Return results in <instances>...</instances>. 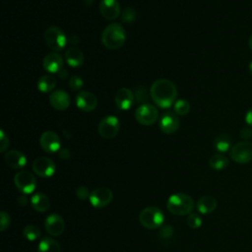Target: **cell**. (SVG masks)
I'll list each match as a JSON object with an SVG mask.
<instances>
[{
  "instance_id": "1",
  "label": "cell",
  "mask_w": 252,
  "mask_h": 252,
  "mask_svg": "<svg viewBox=\"0 0 252 252\" xmlns=\"http://www.w3.org/2000/svg\"><path fill=\"white\" fill-rule=\"evenodd\" d=\"M177 88L173 82L167 79L155 81L150 89L153 101L160 108H169L176 101Z\"/></svg>"
},
{
  "instance_id": "2",
  "label": "cell",
  "mask_w": 252,
  "mask_h": 252,
  "mask_svg": "<svg viewBox=\"0 0 252 252\" xmlns=\"http://www.w3.org/2000/svg\"><path fill=\"white\" fill-rule=\"evenodd\" d=\"M126 31L119 23H111L104 28L101 33L102 45L110 50L122 47L126 41Z\"/></svg>"
},
{
  "instance_id": "3",
  "label": "cell",
  "mask_w": 252,
  "mask_h": 252,
  "mask_svg": "<svg viewBox=\"0 0 252 252\" xmlns=\"http://www.w3.org/2000/svg\"><path fill=\"white\" fill-rule=\"evenodd\" d=\"M166 208L175 216H188L194 209V201L188 194L175 193L167 199Z\"/></svg>"
},
{
  "instance_id": "4",
  "label": "cell",
  "mask_w": 252,
  "mask_h": 252,
  "mask_svg": "<svg viewBox=\"0 0 252 252\" xmlns=\"http://www.w3.org/2000/svg\"><path fill=\"white\" fill-rule=\"evenodd\" d=\"M140 223L149 229L159 228L164 220V215L158 207H147L139 215Z\"/></svg>"
},
{
  "instance_id": "5",
  "label": "cell",
  "mask_w": 252,
  "mask_h": 252,
  "mask_svg": "<svg viewBox=\"0 0 252 252\" xmlns=\"http://www.w3.org/2000/svg\"><path fill=\"white\" fill-rule=\"evenodd\" d=\"M44 41L51 50L57 52L65 48L68 42V38L60 28L56 26H50L44 32Z\"/></svg>"
},
{
  "instance_id": "6",
  "label": "cell",
  "mask_w": 252,
  "mask_h": 252,
  "mask_svg": "<svg viewBox=\"0 0 252 252\" xmlns=\"http://www.w3.org/2000/svg\"><path fill=\"white\" fill-rule=\"evenodd\" d=\"M230 158L236 163H248L252 160V142L242 141L233 145L229 151Z\"/></svg>"
},
{
  "instance_id": "7",
  "label": "cell",
  "mask_w": 252,
  "mask_h": 252,
  "mask_svg": "<svg viewBox=\"0 0 252 252\" xmlns=\"http://www.w3.org/2000/svg\"><path fill=\"white\" fill-rule=\"evenodd\" d=\"M136 120L145 126L153 125L158 118V108L150 103H143L137 107L135 111Z\"/></svg>"
},
{
  "instance_id": "8",
  "label": "cell",
  "mask_w": 252,
  "mask_h": 252,
  "mask_svg": "<svg viewBox=\"0 0 252 252\" xmlns=\"http://www.w3.org/2000/svg\"><path fill=\"white\" fill-rule=\"evenodd\" d=\"M120 123L116 116L108 115L103 117L97 127L98 134L104 139H113L119 132Z\"/></svg>"
},
{
  "instance_id": "9",
  "label": "cell",
  "mask_w": 252,
  "mask_h": 252,
  "mask_svg": "<svg viewBox=\"0 0 252 252\" xmlns=\"http://www.w3.org/2000/svg\"><path fill=\"white\" fill-rule=\"evenodd\" d=\"M14 183L19 191L24 194H30L36 187V179L34 175L28 170H21L14 176Z\"/></svg>"
},
{
  "instance_id": "10",
  "label": "cell",
  "mask_w": 252,
  "mask_h": 252,
  "mask_svg": "<svg viewBox=\"0 0 252 252\" xmlns=\"http://www.w3.org/2000/svg\"><path fill=\"white\" fill-rule=\"evenodd\" d=\"M56 169L54 161L47 157L36 158L32 162L33 172L43 178L50 177L54 174Z\"/></svg>"
},
{
  "instance_id": "11",
  "label": "cell",
  "mask_w": 252,
  "mask_h": 252,
  "mask_svg": "<svg viewBox=\"0 0 252 252\" xmlns=\"http://www.w3.org/2000/svg\"><path fill=\"white\" fill-rule=\"evenodd\" d=\"M113 194L110 189L106 187H97L90 194V203L95 208H103L107 206L112 200Z\"/></svg>"
},
{
  "instance_id": "12",
  "label": "cell",
  "mask_w": 252,
  "mask_h": 252,
  "mask_svg": "<svg viewBox=\"0 0 252 252\" xmlns=\"http://www.w3.org/2000/svg\"><path fill=\"white\" fill-rule=\"evenodd\" d=\"M39 145L44 152L53 154L60 150L61 140L55 132L45 131L39 137Z\"/></svg>"
},
{
  "instance_id": "13",
  "label": "cell",
  "mask_w": 252,
  "mask_h": 252,
  "mask_svg": "<svg viewBox=\"0 0 252 252\" xmlns=\"http://www.w3.org/2000/svg\"><path fill=\"white\" fill-rule=\"evenodd\" d=\"M76 105L84 112H92L97 106V98L89 91H81L76 95Z\"/></svg>"
},
{
  "instance_id": "14",
  "label": "cell",
  "mask_w": 252,
  "mask_h": 252,
  "mask_svg": "<svg viewBox=\"0 0 252 252\" xmlns=\"http://www.w3.org/2000/svg\"><path fill=\"white\" fill-rule=\"evenodd\" d=\"M180 125L179 118L176 113L173 112H165L161 115L158 121V127L162 133L170 135L175 133Z\"/></svg>"
},
{
  "instance_id": "15",
  "label": "cell",
  "mask_w": 252,
  "mask_h": 252,
  "mask_svg": "<svg viewBox=\"0 0 252 252\" xmlns=\"http://www.w3.org/2000/svg\"><path fill=\"white\" fill-rule=\"evenodd\" d=\"M46 232L51 236H59L64 232L65 221L58 214H50L44 221Z\"/></svg>"
},
{
  "instance_id": "16",
  "label": "cell",
  "mask_w": 252,
  "mask_h": 252,
  "mask_svg": "<svg viewBox=\"0 0 252 252\" xmlns=\"http://www.w3.org/2000/svg\"><path fill=\"white\" fill-rule=\"evenodd\" d=\"M114 101L117 108L121 110H128L134 104L135 94L128 88H120L115 94Z\"/></svg>"
},
{
  "instance_id": "17",
  "label": "cell",
  "mask_w": 252,
  "mask_h": 252,
  "mask_svg": "<svg viewBox=\"0 0 252 252\" xmlns=\"http://www.w3.org/2000/svg\"><path fill=\"white\" fill-rule=\"evenodd\" d=\"M99 12L107 21H113L120 15V6L117 0H101L99 2Z\"/></svg>"
},
{
  "instance_id": "18",
  "label": "cell",
  "mask_w": 252,
  "mask_h": 252,
  "mask_svg": "<svg viewBox=\"0 0 252 252\" xmlns=\"http://www.w3.org/2000/svg\"><path fill=\"white\" fill-rule=\"evenodd\" d=\"M70 102L71 99L68 93L63 90L53 91L49 94V103L56 110H66L70 106Z\"/></svg>"
},
{
  "instance_id": "19",
  "label": "cell",
  "mask_w": 252,
  "mask_h": 252,
  "mask_svg": "<svg viewBox=\"0 0 252 252\" xmlns=\"http://www.w3.org/2000/svg\"><path fill=\"white\" fill-rule=\"evenodd\" d=\"M42 66L49 74L58 73L63 68V57L57 52H50L44 56Z\"/></svg>"
},
{
  "instance_id": "20",
  "label": "cell",
  "mask_w": 252,
  "mask_h": 252,
  "mask_svg": "<svg viewBox=\"0 0 252 252\" xmlns=\"http://www.w3.org/2000/svg\"><path fill=\"white\" fill-rule=\"evenodd\" d=\"M4 159L7 165L14 169H21L27 163L26 156L22 152L17 150L8 151L4 156Z\"/></svg>"
},
{
  "instance_id": "21",
  "label": "cell",
  "mask_w": 252,
  "mask_h": 252,
  "mask_svg": "<svg viewBox=\"0 0 252 252\" xmlns=\"http://www.w3.org/2000/svg\"><path fill=\"white\" fill-rule=\"evenodd\" d=\"M65 60L69 66L73 68H78L83 65L85 61V56L80 48L73 46L65 52Z\"/></svg>"
},
{
  "instance_id": "22",
  "label": "cell",
  "mask_w": 252,
  "mask_h": 252,
  "mask_svg": "<svg viewBox=\"0 0 252 252\" xmlns=\"http://www.w3.org/2000/svg\"><path fill=\"white\" fill-rule=\"evenodd\" d=\"M217 206H218L217 200L213 196H210V195L202 196L197 201V204H196L197 211L203 215L213 213L216 210Z\"/></svg>"
},
{
  "instance_id": "23",
  "label": "cell",
  "mask_w": 252,
  "mask_h": 252,
  "mask_svg": "<svg viewBox=\"0 0 252 252\" xmlns=\"http://www.w3.org/2000/svg\"><path fill=\"white\" fill-rule=\"evenodd\" d=\"M32 207L38 213L46 212L50 207V201L48 197L43 193H36L31 199Z\"/></svg>"
},
{
  "instance_id": "24",
  "label": "cell",
  "mask_w": 252,
  "mask_h": 252,
  "mask_svg": "<svg viewBox=\"0 0 252 252\" xmlns=\"http://www.w3.org/2000/svg\"><path fill=\"white\" fill-rule=\"evenodd\" d=\"M213 146L215 150L218 151L220 154H223L227 151H230L232 147V140L227 134H220L214 139Z\"/></svg>"
},
{
  "instance_id": "25",
  "label": "cell",
  "mask_w": 252,
  "mask_h": 252,
  "mask_svg": "<svg viewBox=\"0 0 252 252\" xmlns=\"http://www.w3.org/2000/svg\"><path fill=\"white\" fill-rule=\"evenodd\" d=\"M56 86V78L51 74L42 75L37 81V90L43 94L52 93Z\"/></svg>"
},
{
  "instance_id": "26",
  "label": "cell",
  "mask_w": 252,
  "mask_h": 252,
  "mask_svg": "<svg viewBox=\"0 0 252 252\" xmlns=\"http://www.w3.org/2000/svg\"><path fill=\"white\" fill-rule=\"evenodd\" d=\"M61 247L59 243L51 237H43L38 243L37 252H60Z\"/></svg>"
},
{
  "instance_id": "27",
  "label": "cell",
  "mask_w": 252,
  "mask_h": 252,
  "mask_svg": "<svg viewBox=\"0 0 252 252\" xmlns=\"http://www.w3.org/2000/svg\"><path fill=\"white\" fill-rule=\"evenodd\" d=\"M209 165L215 170H221L228 165V158L222 154H215L210 158Z\"/></svg>"
},
{
  "instance_id": "28",
  "label": "cell",
  "mask_w": 252,
  "mask_h": 252,
  "mask_svg": "<svg viewBox=\"0 0 252 252\" xmlns=\"http://www.w3.org/2000/svg\"><path fill=\"white\" fill-rule=\"evenodd\" d=\"M22 234L26 239H28L30 241H33V240L39 238L40 229L36 225L28 224L24 227V229L22 231Z\"/></svg>"
},
{
  "instance_id": "29",
  "label": "cell",
  "mask_w": 252,
  "mask_h": 252,
  "mask_svg": "<svg viewBox=\"0 0 252 252\" xmlns=\"http://www.w3.org/2000/svg\"><path fill=\"white\" fill-rule=\"evenodd\" d=\"M173 110H174V113H176L177 115L184 116L188 114L190 111V103L186 99H183V98L178 99L173 104Z\"/></svg>"
},
{
  "instance_id": "30",
  "label": "cell",
  "mask_w": 252,
  "mask_h": 252,
  "mask_svg": "<svg viewBox=\"0 0 252 252\" xmlns=\"http://www.w3.org/2000/svg\"><path fill=\"white\" fill-rule=\"evenodd\" d=\"M136 17H137L136 11L132 7L125 8L122 11V13H121V20H122V22L127 23V24H131V23L135 22Z\"/></svg>"
},
{
  "instance_id": "31",
  "label": "cell",
  "mask_w": 252,
  "mask_h": 252,
  "mask_svg": "<svg viewBox=\"0 0 252 252\" xmlns=\"http://www.w3.org/2000/svg\"><path fill=\"white\" fill-rule=\"evenodd\" d=\"M202 224V219L198 214L195 213H191L188 215L187 217V225L192 228V229H196L199 228Z\"/></svg>"
},
{
  "instance_id": "32",
  "label": "cell",
  "mask_w": 252,
  "mask_h": 252,
  "mask_svg": "<svg viewBox=\"0 0 252 252\" xmlns=\"http://www.w3.org/2000/svg\"><path fill=\"white\" fill-rule=\"evenodd\" d=\"M135 98L137 100V102L141 103H145L148 99H149V94H148V90L144 87V86H140L135 90Z\"/></svg>"
},
{
  "instance_id": "33",
  "label": "cell",
  "mask_w": 252,
  "mask_h": 252,
  "mask_svg": "<svg viewBox=\"0 0 252 252\" xmlns=\"http://www.w3.org/2000/svg\"><path fill=\"white\" fill-rule=\"evenodd\" d=\"M11 223V218L9 216L8 213H6L5 211H2L0 213V230L1 231H5Z\"/></svg>"
},
{
  "instance_id": "34",
  "label": "cell",
  "mask_w": 252,
  "mask_h": 252,
  "mask_svg": "<svg viewBox=\"0 0 252 252\" xmlns=\"http://www.w3.org/2000/svg\"><path fill=\"white\" fill-rule=\"evenodd\" d=\"M159 231H158V235L160 238L162 239H168L172 236L173 234V227L169 224H165V225H162L159 227Z\"/></svg>"
},
{
  "instance_id": "35",
  "label": "cell",
  "mask_w": 252,
  "mask_h": 252,
  "mask_svg": "<svg viewBox=\"0 0 252 252\" xmlns=\"http://www.w3.org/2000/svg\"><path fill=\"white\" fill-rule=\"evenodd\" d=\"M84 85V82L82 80L81 77L79 76H72L69 80V87L73 90V91H79L82 89Z\"/></svg>"
},
{
  "instance_id": "36",
  "label": "cell",
  "mask_w": 252,
  "mask_h": 252,
  "mask_svg": "<svg viewBox=\"0 0 252 252\" xmlns=\"http://www.w3.org/2000/svg\"><path fill=\"white\" fill-rule=\"evenodd\" d=\"M9 147V138L8 135L4 132L3 129L0 130V152L4 153Z\"/></svg>"
},
{
  "instance_id": "37",
  "label": "cell",
  "mask_w": 252,
  "mask_h": 252,
  "mask_svg": "<svg viewBox=\"0 0 252 252\" xmlns=\"http://www.w3.org/2000/svg\"><path fill=\"white\" fill-rule=\"evenodd\" d=\"M90 192H89V189L88 187L86 186H80L76 189V196L81 199V200H86V199H89L90 198Z\"/></svg>"
},
{
  "instance_id": "38",
  "label": "cell",
  "mask_w": 252,
  "mask_h": 252,
  "mask_svg": "<svg viewBox=\"0 0 252 252\" xmlns=\"http://www.w3.org/2000/svg\"><path fill=\"white\" fill-rule=\"evenodd\" d=\"M239 136L243 141H248L252 138V128L250 126L243 127L239 132Z\"/></svg>"
},
{
  "instance_id": "39",
  "label": "cell",
  "mask_w": 252,
  "mask_h": 252,
  "mask_svg": "<svg viewBox=\"0 0 252 252\" xmlns=\"http://www.w3.org/2000/svg\"><path fill=\"white\" fill-rule=\"evenodd\" d=\"M59 158H62V159H68L70 157H71V153L68 149L66 148H62L59 150Z\"/></svg>"
},
{
  "instance_id": "40",
  "label": "cell",
  "mask_w": 252,
  "mask_h": 252,
  "mask_svg": "<svg viewBox=\"0 0 252 252\" xmlns=\"http://www.w3.org/2000/svg\"><path fill=\"white\" fill-rule=\"evenodd\" d=\"M245 122L248 126L252 127V107L245 114Z\"/></svg>"
},
{
  "instance_id": "41",
  "label": "cell",
  "mask_w": 252,
  "mask_h": 252,
  "mask_svg": "<svg viewBox=\"0 0 252 252\" xmlns=\"http://www.w3.org/2000/svg\"><path fill=\"white\" fill-rule=\"evenodd\" d=\"M18 203H19L20 206H27V204H28V198H27L25 195L20 196V197L18 198Z\"/></svg>"
},
{
  "instance_id": "42",
  "label": "cell",
  "mask_w": 252,
  "mask_h": 252,
  "mask_svg": "<svg viewBox=\"0 0 252 252\" xmlns=\"http://www.w3.org/2000/svg\"><path fill=\"white\" fill-rule=\"evenodd\" d=\"M58 76H59L60 79L65 80V79L68 77V71H67L65 68H62V69L58 72Z\"/></svg>"
},
{
  "instance_id": "43",
  "label": "cell",
  "mask_w": 252,
  "mask_h": 252,
  "mask_svg": "<svg viewBox=\"0 0 252 252\" xmlns=\"http://www.w3.org/2000/svg\"><path fill=\"white\" fill-rule=\"evenodd\" d=\"M79 40H80V39H79V37H78L77 35H72V36H71V38H70V42H71V44H74V45H75V44H77V43L79 42Z\"/></svg>"
},
{
  "instance_id": "44",
  "label": "cell",
  "mask_w": 252,
  "mask_h": 252,
  "mask_svg": "<svg viewBox=\"0 0 252 252\" xmlns=\"http://www.w3.org/2000/svg\"><path fill=\"white\" fill-rule=\"evenodd\" d=\"M82 1L87 6H91L93 4V2H94V0H82Z\"/></svg>"
},
{
  "instance_id": "45",
  "label": "cell",
  "mask_w": 252,
  "mask_h": 252,
  "mask_svg": "<svg viewBox=\"0 0 252 252\" xmlns=\"http://www.w3.org/2000/svg\"><path fill=\"white\" fill-rule=\"evenodd\" d=\"M248 46H249L250 50L252 51V34L250 35V37H249V39H248Z\"/></svg>"
},
{
  "instance_id": "46",
  "label": "cell",
  "mask_w": 252,
  "mask_h": 252,
  "mask_svg": "<svg viewBox=\"0 0 252 252\" xmlns=\"http://www.w3.org/2000/svg\"><path fill=\"white\" fill-rule=\"evenodd\" d=\"M248 70H249V73L252 75V60L249 62V65H248Z\"/></svg>"
}]
</instances>
